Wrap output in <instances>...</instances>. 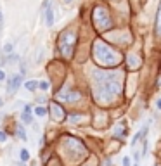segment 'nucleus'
<instances>
[{
    "mask_svg": "<svg viewBox=\"0 0 161 166\" xmlns=\"http://www.w3.org/2000/svg\"><path fill=\"white\" fill-rule=\"evenodd\" d=\"M57 47H59V52L62 54V57L70 59L73 56L74 50V33L71 30H66L59 35V40H57Z\"/></svg>",
    "mask_w": 161,
    "mask_h": 166,
    "instance_id": "nucleus-1",
    "label": "nucleus"
},
{
    "mask_svg": "<svg viewBox=\"0 0 161 166\" xmlns=\"http://www.w3.org/2000/svg\"><path fill=\"white\" fill-rule=\"evenodd\" d=\"M94 54H104V59L106 62L104 64H118V52H114L113 48L109 47L106 42H102V40H99L95 44V47H94Z\"/></svg>",
    "mask_w": 161,
    "mask_h": 166,
    "instance_id": "nucleus-2",
    "label": "nucleus"
},
{
    "mask_svg": "<svg viewBox=\"0 0 161 166\" xmlns=\"http://www.w3.org/2000/svg\"><path fill=\"white\" fill-rule=\"evenodd\" d=\"M24 76H23L21 73H16L12 74V76H9L7 78V83H5V92L9 93V95H12V93H16L19 90V87L21 85H24Z\"/></svg>",
    "mask_w": 161,
    "mask_h": 166,
    "instance_id": "nucleus-3",
    "label": "nucleus"
},
{
    "mask_svg": "<svg viewBox=\"0 0 161 166\" xmlns=\"http://www.w3.org/2000/svg\"><path fill=\"white\" fill-rule=\"evenodd\" d=\"M147 131H149V125H146L144 128H140V130H139V131H137V133L133 135V139L130 140V145H132V147H133V145H137V142H139V140L142 139V137L146 139V135H147Z\"/></svg>",
    "mask_w": 161,
    "mask_h": 166,
    "instance_id": "nucleus-4",
    "label": "nucleus"
},
{
    "mask_svg": "<svg viewBox=\"0 0 161 166\" xmlns=\"http://www.w3.org/2000/svg\"><path fill=\"white\" fill-rule=\"evenodd\" d=\"M42 12H44L45 26H47V28H52V24H54V9H52V7H49V9L42 10Z\"/></svg>",
    "mask_w": 161,
    "mask_h": 166,
    "instance_id": "nucleus-5",
    "label": "nucleus"
},
{
    "mask_svg": "<svg viewBox=\"0 0 161 166\" xmlns=\"http://www.w3.org/2000/svg\"><path fill=\"white\" fill-rule=\"evenodd\" d=\"M16 137H18L19 140H23V142L28 140L26 130H24V125H23V123H18V125H16Z\"/></svg>",
    "mask_w": 161,
    "mask_h": 166,
    "instance_id": "nucleus-6",
    "label": "nucleus"
},
{
    "mask_svg": "<svg viewBox=\"0 0 161 166\" xmlns=\"http://www.w3.org/2000/svg\"><path fill=\"white\" fill-rule=\"evenodd\" d=\"M24 88H26L28 92L40 90V81L38 80H26V81H24Z\"/></svg>",
    "mask_w": 161,
    "mask_h": 166,
    "instance_id": "nucleus-7",
    "label": "nucleus"
},
{
    "mask_svg": "<svg viewBox=\"0 0 161 166\" xmlns=\"http://www.w3.org/2000/svg\"><path fill=\"white\" fill-rule=\"evenodd\" d=\"M19 119H21L23 125H33V114H26V113H21L19 114Z\"/></svg>",
    "mask_w": 161,
    "mask_h": 166,
    "instance_id": "nucleus-8",
    "label": "nucleus"
},
{
    "mask_svg": "<svg viewBox=\"0 0 161 166\" xmlns=\"http://www.w3.org/2000/svg\"><path fill=\"white\" fill-rule=\"evenodd\" d=\"M33 113H35L38 118H45V116L49 114V111H47L45 106H35V111H33Z\"/></svg>",
    "mask_w": 161,
    "mask_h": 166,
    "instance_id": "nucleus-9",
    "label": "nucleus"
},
{
    "mask_svg": "<svg viewBox=\"0 0 161 166\" xmlns=\"http://www.w3.org/2000/svg\"><path fill=\"white\" fill-rule=\"evenodd\" d=\"M19 159H21L23 163H28L31 159V156H30V151H28V149H24L23 147L21 151H19Z\"/></svg>",
    "mask_w": 161,
    "mask_h": 166,
    "instance_id": "nucleus-10",
    "label": "nucleus"
},
{
    "mask_svg": "<svg viewBox=\"0 0 161 166\" xmlns=\"http://www.w3.org/2000/svg\"><path fill=\"white\" fill-rule=\"evenodd\" d=\"M68 118H70V121H71V123H78L80 119L83 118V116H82L80 113H70V116H68Z\"/></svg>",
    "mask_w": 161,
    "mask_h": 166,
    "instance_id": "nucleus-11",
    "label": "nucleus"
},
{
    "mask_svg": "<svg viewBox=\"0 0 161 166\" xmlns=\"http://www.w3.org/2000/svg\"><path fill=\"white\" fill-rule=\"evenodd\" d=\"M49 88H50V81H49V80H40V90H42V92H47Z\"/></svg>",
    "mask_w": 161,
    "mask_h": 166,
    "instance_id": "nucleus-12",
    "label": "nucleus"
},
{
    "mask_svg": "<svg viewBox=\"0 0 161 166\" xmlns=\"http://www.w3.org/2000/svg\"><path fill=\"white\" fill-rule=\"evenodd\" d=\"M156 33H158V35H161V5H159L158 18H156Z\"/></svg>",
    "mask_w": 161,
    "mask_h": 166,
    "instance_id": "nucleus-13",
    "label": "nucleus"
},
{
    "mask_svg": "<svg viewBox=\"0 0 161 166\" xmlns=\"http://www.w3.org/2000/svg\"><path fill=\"white\" fill-rule=\"evenodd\" d=\"M121 164L123 166H133V164H132V157L130 156H125V157H123V161H121Z\"/></svg>",
    "mask_w": 161,
    "mask_h": 166,
    "instance_id": "nucleus-14",
    "label": "nucleus"
},
{
    "mask_svg": "<svg viewBox=\"0 0 161 166\" xmlns=\"http://www.w3.org/2000/svg\"><path fill=\"white\" fill-rule=\"evenodd\" d=\"M12 48H14L12 44H5V45H4V52H5V54H12Z\"/></svg>",
    "mask_w": 161,
    "mask_h": 166,
    "instance_id": "nucleus-15",
    "label": "nucleus"
},
{
    "mask_svg": "<svg viewBox=\"0 0 161 166\" xmlns=\"http://www.w3.org/2000/svg\"><path fill=\"white\" fill-rule=\"evenodd\" d=\"M35 102H36V106H44L47 102V97H36Z\"/></svg>",
    "mask_w": 161,
    "mask_h": 166,
    "instance_id": "nucleus-16",
    "label": "nucleus"
},
{
    "mask_svg": "<svg viewBox=\"0 0 161 166\" xmlns=\"http://www.w3.org/2000/svg\"><path fill=\"white\" fill-rule=\"evenodd\" d=\"M7 142V133L4 130H0V144H5Z\"/></svg>",
    "mask_w": 161,
    "mask_h": 166,
    "instance_id": "nucleus-17",
    "label": "nucleus"
},
{
    "mask_svg": "<svg viewBox=\"0 0 161 166\" xmlns=\"http://www.w3.org/2000/svg\"><path fill=\"white\" fill-rule=\"evenodd\" d=\"M49 7H52V0H44V4H42V10L49 9Z\"/></svg>",
    "mask_w": 161,
    "mask_h": 166,
    "instance_id": "nucleus-18",
    "label": "nucleus"
},
{
    "mask_svg": "<svg viewBox=\"0 0 161 166\" xmlns=\"http://www.w3.org/2000/svg\"><path fill=\"white\" fill-rule=\"evenodd\" d=\"M7 80V74H5V71L0 68V81H5Z\"/></svg>",
    "mask_w": 161,
    "mask_h": 166,
    "instance_id": "nucleus-19",
    "label": "nucleus"
},
{
    "mask_svg": "<svg viewBox=\"0 0 161 166\" xmlns=\"http://www.w3.org/2000/svg\"><path fill=\"white\" fill-rule=\"evenodd\" d=\"M156 107H158V111H161V97L156 101Z\"/></svg>",
    "mask_w": 161,
    "mask_h": 166,
    "instance_id": "nucleus-20",
    "label": "nucleus"
},
{
    "mask_svg": "<svg viewBox=\"0 0 161 166\" xmlns=\"http://www.w3.org/2000/svg\"><path fill=\"white\" fill-rule=\"evenodd\" d=\"M2 106H4V99H2V97H0V107H2Z\"/></svg>",
    "mask_w": 161,
    "mask_h": 166,
    "instance_id": "nucleus-21",
    "label": "nucleus"
},
{
    "mask_svg": "<svg viewBox=\"0 0 161 166\" xmlns=\"http://www.w3.org/2000/svg\"><path fill=\"white\" fill-rule=\"evenodd\" d=\"M4 21V16H2V12H0V23Z\"/></svg>",
    "mask_w": 161,
    "mask_h": 166,
    "instance_id": "nucleus-22",
    "label": "nucleus"
},
{
    "mask_svg": "<svg viewBox=\"0 0 161 166\" xmlns=\"http://www.w3.org/2000/svg\"><path fill=\"white\" fill-rule=\"evenodd\" d=\"M64 2H66V4H71V2H73V0H64Z\"/></svg>",
    "mask_w": 161,
    "mask_h": 166,
    "instance_id": "nucleus-23",
    "label": "nucleus"
},
{
    "mask_svg": "<svg viewBox=\"0 0 161 166\" xmlns=\"http://www.w3.org/2000/svg\"><path fill=\"white\" fill-rule=\"evenodd\" d=\"M133 166H140V164H139V163H135V164H133Z\"/></svg>",
    "mask_w": 161,
    "mask_h": 166,
    "instance_id": "nucleus-24",
    "label": "nucleus"
}]
</instances>
